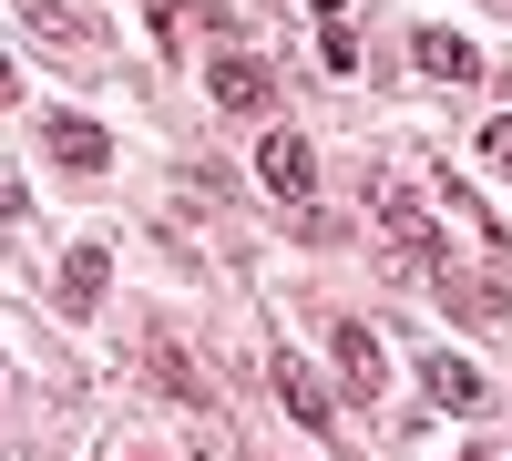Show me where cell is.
Instances as JSON below:
<instances>
[{"label": "cell", "instance_id": "cell-14", "mask_svg": "<svg viewBox=\"0 0 512 461\" xmlns=\"http://www.w3.org/2000/svg\"><path fill=\"white\" fill-rule=\"evenodd\" d=\"M21 103V72H11V52H0V113H11Z\"/></svg>", "mask_w": 512, "mask_h": 461}, {"label": "cell", "instance_id": "cell-6", "mask_svg": "<svg viewBox=\"0 0 512 461\" xmlns=\"http://www.w3.org/2000/svg\"><path fill=\"white\" fill-rule=\"evenodd\" d=\"M431 287H441V308H451L461 328H502V318H512V287H492V277H461V267H441Z\"/></svg>", "mask_w": 512, "mask_h": 461}, {"label": "cell", "instance_id": "cell-5", "mask_svg": "<svg viewBox=\"0 0 512 461\" xmlns=\"http://www.w3.org/2000/svg\"><path fill=\"white\" fill-rule=\"evenodd\" d=\"M205 93H216L226 113H267L277 82H267V62H256V52H216V62H205Z\"/></svg>", "mask_w": 512, "mask_h": 461}, {"label": "cell", "instance_id": "cell-11", "mask_svg": "<svg viewBox=\"0 0 512 461\" xmlns=\"http://www.w3.org/2000/svg\"><path fill=\"white\" fill-rule=\"evenodd\" d=\"M144 369H154V380H164V400H175V410H205V380H195V359H185L175 339H164V328H154V339H144Z\"/></svg>", "mask_w": 512, "mask_h": 461}, {"label": "cell", "instance_id": "cell-16", "mask_svg": "<svg viewBox=\"0 0 512 461\" xmlns=\"http://www.w3.org/2000/svg\"><path fill=\"white\" fill-rule=\"evenodd\" d=\"M154 21H175V11H164V0H154Z\"/></svg>", "mask_w": 512, "mask_h": 461}, {"label": "cell", "instance_id": "cell-13", "mask_svg": "<svg viewBox=\"0 0 512 461\" xmlns=\"http://www.w3.org/2000/svg\"><path fill=\"white\" fill-rule=\"evenodd\" d=\"M318 62H328V72H359V52H349V31H338V21H318Z\"/></svg>", "mask_w": 512, "mask_h": 461}, {"label": "cell", "instance_id": "cell-4", "mask_svg": "<svg viewBox=\"0 0 512 461\" xmlns=\"http://www.w3.org/2000/svg\"><path fill=\"white\" fill-rule=\"evenodd\" d=\"M420 390H431L441 410H461V421H482V410H492V380H482L472 359H451V349H431V359H420Z\"/></svg>", "mask_w": 512, "mask_h": 461}, {"label": "cell", "instance_id": "cell-2", "mask_svg": "<svg viewBox=\"0 0 512 461\" xmlns=\"http://www.w3.org/2000/svg\"><path fill=\"white\" fill-rule=\"evenodd\" d=\"M267 380H277V400H287V421H308V431H328V410H338V390L318 380V359L308 349H267Z\"/></svg>", "mask_w": 512, "mask_h": 461}, {"label": "cell", "instance_id": "cell-3", "mask_svg": "<svg viewBox=\"0 0 512 461\" xmlns=\"http://www.w3.org/2000/svg\"><path fill=\"white\" fill-rule=\"evenodd\" d=\"M256 175H267V195H287V205H318V144L277 123V134L256 144Z\"/></svg>", "mask_w": 512, "mask_h": 461}, {"label": "cell", "instance_id": "cell-8", "mask_svg": "<svg viewBox=\"0 0 512 461\" xmlns=\"http://www.w3.org/2000/svg\"><path fill=\"white\" fill-rule=\"evenodd\" d=\"M410 62L431 72V82H482V52L461 31H410Z\"/></svg>", "mask_w": 512, "mask_h": 461}, {"label": "cell", "instance_id": "cell-12", "mask_svg": "<svg viewBox=\"0 0 512 461\" xmlns=\"http://www.w3.org/2000/svg\"><path fill=\"white\" fill-rule=\"evenodd\" d=\"M472 154L492 164V175H512V113H492V123H482V144H472Z\"/></svg>", "mask_w": 512, "mask_h": 461}, {"label": "cell", "instance_id": "cell-7", "mask_svg": "<svg viewBox=\"0 0 512 461\" xmlns=\"http://www.w3.org/2000/svg\"><path fill=\"white\" fill-rule=\"evenodd\" d=\"M41 144H52L72 175H103L113 164V144H103V123H82V113H41Z\"/></svg>", "mask_w": 512, "mask_h": 461}, {"label": "cell", "instance_id": "cell-1", "mask_svg": "<svg viewBox=\"0 0 512 461\" xmlns=\"http://www.w3.org/2000/svg\"><path fill=\"white\" fill-rule=\"evenodd\" d=\"M328 359H338V400H390V359H379L369 318H328Z\"/></svg>", "mask_w": 512, "mask_h": 461}, {"label": "cell", "instance_id": "cell-15", "mask_svg": "<svg viewBox=\"0 0 512 461\" xmlns=\"http://www.w3.org/2000/svg\"><path fill=\"white\" fill-rule=\"evenodd\" d=\"M308 11H318V21H338V11H349V0H308Z\"/></svg>", "mask_w": 512, "mask_h": 461}, {"label": "cell", "instance_id": "cell-9", "mask_svg": "<svg viewBox=\"0 0 512 461\" xmlns=\"http://www.w3.org/2000/svg\"><path fill=\"white\" fill-rule=\"evenodd\" d=\"M21 21H31L41 41H62V52H103V31H93V11H72V0H21Z\"/></svg>", "mask_w": 512, "mask_h": 461}, {"label": "cell", "instance_id": "cell-17", "mask_svg": "<svg viewBox=\"0 0 512 461\" xmlns=\"http://www.w3.org/2000/svg\"><path fill=\"white\" fill-rule=\"evenodd\" d=\"M0 461H11V451H0Z\"/></svg>", "mask_w": 512, "mask_h": 461}, {"label": "cell", "instance_id": "cell-10", "mask_svg": "<svg viewBox=\"0 0 512 461\" xmlns=\"http://www.w3.org/2000/svg\"><path fill=\"white\" fill-rule=\"evenodd\" d=\"M103 287H113V257H103V246H72V257H62V308H72V318H93V308H103Z\"/></svg>", "mask_w": 512, "mask_h": 461}]
</instances>
